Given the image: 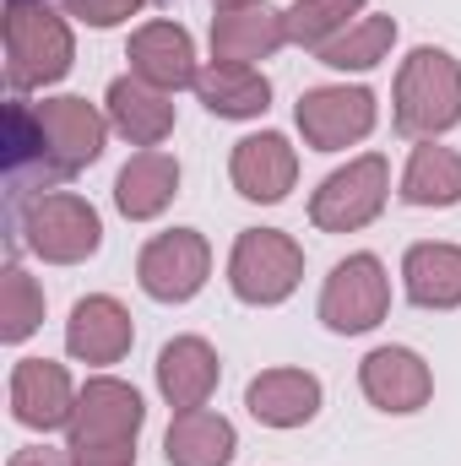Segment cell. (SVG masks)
Segmentation results:
<instances>
[{
	"instance_id": "1",
	"label": "cell",
	"mask_w": 461,
	"mask_h": 466,
	"mask_svg": "<svg viewBox=\"0 0 461 466\" xmlns=\"http://www.w3.org/2000/svg\"><path fill=\"white\" fill-rule=\"evenodd\" d=\"M147 423L141 390L115 374H98L77 390L71 412V466H136V434Z\"/></svg>"
},
{
	"instance_id": "2",
	"label": "cell",
	"mask_w": 461,
	"mask_h": 466,
	"mask_svg": "<svg viewBox=\"0 0 461 466\" xmlns=\"http://www.w3.org/2000/svg\"><path fill=\"white\" fill-rule=\"evenodd\" d=\"M391 125H396L407 141H440L446 130L461 125V66H456L451 49L418 44V49L396 66Z\"/></svg>"
},
{
	"instance_id": "3",
	"label": "cell",
	"mask_w": 461,
	"mask_h": 466,
	"mask_svg": "<svg viewBox=\"0 0 461 466\" xmlns=\"http://www.w3.org/2000/svg\"><path fill=\"white\" fill-rule=\"evenodd\" d=\"M0 27H5V82H11V93L49 87L71 71L77 38H71V22L60 11H49V0H5Z\"/></svg>"
},
{
	"instance_id": "4",
	"label": "cell",
	"mask_w": 461,
	"mask_h": 466,
	"mask_svg": "<svg viewBox=\"0 0 461 466\" xmlns=\"http://www.w3.org/2000/svg\"><path fill=\"white\" fill-rule=\"evenodd\" d=\"M22 244L49 260V266H82L98 255L104 244V218L93 201L71 196V190H38L22 201Z\"/></svg>"
},
{
	"instance_id": "5",
	"label": "cell",
	"mask_w": 461,
	"mask_h": 466,
	"mask_svg": "<svg viewBox=\"0 0 461 466\" xmlns=\"http://www.w3.org/2000/svg\"><path fill=\"white\" fill-rule=\"evenodd\" d=\"M299 282H304V249H299V238H288L282 228H244L233 238L229 288L239 304L271 309V304L293 299Z\"/></svg>"
},
{
	"instance_id": "6",
	"label": "cell",
	"mask_w": 461,
	"mask_h": 466,
	"mask_svg": "<svg viewBox=\"0 0 461 466\" xmlns=\"http://www.w3.org/2000/svg\"><path fill=\"white\" fill-rule=\"evenodd\" d=\"M385 201H391V163L380 152H364L321 179V190L310 196V223L321 233H358L385 212Z\"/></svg>"
},
{
	"instance_id": "7",
	"label": "cell",
	"mask_w": 461,
	"mask_h": 466,
	"mask_svg": "<svg viewBox=\"0 0 461 466\" xmlns=\"http://www.w3.org/2000/svg\"><path fill=\"white\" fill-rule=\"evenodd\" d=\"M391 309V277L380 266V255L358 249L332 266L326 288H321V326L337 331V337H364L385 320Z\"/></svg>"
},
{
	"instance_id": "8",
	"label": "cell",
	"mask_w": 461,
	"mask_h": 466,
	"mask_svg": "<svg viewBox=\"0 0 461 466\" xmlns=\"http://www.w3.org/2000/svg\"><path fill=\"white\" fill-rule=\"evenodd\" d=\"M212 277V244L196 228H169L152 233L136 255V282L158 304H190Z\"/></svg>"
},
{
	"instance_id": "9",
	"label": "cell",
	"mask_w": 461,
	"mask_h": 466,
	"mask_svg": "<svg viewBox=\"0 0 461 466\" xmlns=\"http://www.w3.org/2000/svg\"><path fill=\"white\" fill-rule=\"evenodd\" d=\"M293 119H299V136L304 147L315 152H343V147H358L374 119H380V104L369 87H310L299 104H293Z\"/></svg>"
},
{
	"instance_id": "10",
	"label": "cell",
	"mask_w": 461,
	"mask_h": 466,
	"mask_svg": "<svg viewBox=\"0 0 461 466\" xmlns=\"http://www.w3.org/2000/svg\"><path fill=\"white\" fill-rule=\"evenodd\" d=\"M33 115H38V130H44L49 174H77V168H93L104 157L109 115H98V104H87V98H44V104H33Z\"/></svg>"
},
{
	"instance_id": "11",
	"label": "cell",
	"mask_w": 461,
	"mask_h": 466,
	"mask_svg": "<svg viewBox=\"0 0 461 466\" xmlns=\"http://www.w3.org/2000/svg\"><path fill=\"white\" fill-rule=\"evenodd\" d=\"M229 179L244 201L277 207V201H288V190L299 185V152H293V141H288L282 130H255V136L233 141Z\"/></svg>"
},
{
	"instance_id": "12",
	"label": "cell",
	"mask_w": 461,
	"mask_h": 466,
	"mask_svg": "<svg viewBox=\"0 0 461 466\" xmlns=\"http://www.w3.org/2000/svg\"><path fill=\"white\" fill-rule=\"evenodd\" d=\"M71 412H77V385L66 374V363L55 358H22L11 369V418L33 434H55V429H71Z\"/></svg>"
},
{
	"instance_id": "13",
	"label": "cell",
	"mask_w": 461,
	"mask_h": 466,
	"mask_svg": "<svg viewBox=\"0 0 461 466\" xmlns=\"http://www.w3.org/2000/svg\"><path fill=\"white\" fill-rule=\"evenodd\" d=\"M358 390L369 396V407H380L391 418H407V412L429 407L435 374H429V363L413 348H374V352H364V363H358Z\"/></svg>"
},
{
	"instance_id": "14",
	"label": "cell",
	"mask_w": 461,
	"mask_h": 466,
	"mask_svg": "<svg viewBox=\"0 0 461 466\" xmlns=\"http://www.w3.org/2000/svg\"><path fill=\"white\" fill-rule=\"evenodd\" d=\"M130 76H141L147 87L158 93H179V87H196L201 66H196V38L179 27V22H141L130 33Z\"/></svg>"
},
{
	"instance_id": "15",
	"label": "cell",
	"mask_w": 461,
	"mask_h": 466,
	"mask_svg": "<svg viewBox=\"0 0 461 466\" xmlns=\"http://www.w3.org/2000/svg\"><path fill=\"white\" fill-rule=\"evenodd\" d=\"M130 342H136V326H130V309L119 299H109V293L77 299V309L66 320V352L77 363H93V369L119 363L130 352Z\"/></svg>"
},
{
	"instance_id": "16",
	"label": "cell",
	"mask_w": 461,
	"mask_h": 466,
	"mask_svg": "<svg viewBox=\"0 0 461 466\" xmlns=\"http://www.w3.org/2000/svg\"><path fill=\"white\" fill-rule=\"evenodd\" d=\"M152 369H158V390H163V401L174 412L207 407L212 390H218V380H223V358H218V348L207 337H174V342H163Z\"/></svg>"
},
{
	"instance_id": "17",
	"label": "cell",
	"mask_w": 461,
	"mask_h": 466,
	"mask_svg": "<svg viewBox=\"0 0 461 466\" xmlns=\"http://www.w3.org/2000/svg\"><path fill=\"white\" fill-rule=\"evenodd\" d=\"M321 396L326 390H321V380L310 369H261L244 385V407L266 429H304V423H315Z\"/></svg>"
},
{
	"instance_id": "18",
	"label": "cell",
	"mask_w": 461,
	"mask_h": 466,
	"mask_svg": "<svg viewBox=\"0 0 461 466\" xmlns=\"http://www.w3.org/2000/svg\"><path fill=\"white\" fill-rule=\"evenodd\" d=\"M104 115L130 147H163L174 136V93H158L141 76H115L104 93Z\"/></svg>"
},
{
	"instance_id": "19",
	"label": "cell",
	"mask_w": 461,
	"mask_h": 466,
	"mask_svg": "<svg viewBox=\"0 0 461 466\" xmlns=\"http://www.w3.org/2000/svg\"><path fill=\"white\" fill-rule=\"evenodd\" d=\"M174 196H179V157H169L163 147H141L115 179V207L130 223L163 218Z\"/></svg>"
},
{
	"instance_id": "20",
	"label": "cell",
	"mask_w": 461,
	"mask_h": 466,
	"mask_svg": "<svg viewBox=\"0 0 461 466\" xmlns=\"http://www.w3.org/2000/svg\"><path fill=\"white\" fill-rule=\"evenodd\" d=\"M282 44H288V16L271 5H244V11L212 16V60L255 66V60H271Z\"/></svg>"
},
{
	"instance_id": "21",
	"label": "cell",
	"mask_w": 461,
	"mask_h": 466,
	"mask_svg": "<svg viewBox=\"0 0 461 466\" xmlns=\"http://www.w3.org/2000/svg\"><path fill=\"white\" fill-rule=\"evenodd\" d=\"M402 288L418 309H461V244L424 238L402 255Z\"/></svg>"
},
{
	"instance_id": "22",
	"label": "cell",
	"mask_w": 461,
	"mask_h": 466,
	"mask_svg": "<svg viewBox=\"0 0 461 466\" xmlns=\"http://www.w3.org/2000/svg\"><path fill=\"white\" fill-rule=\"evenodd\" d=\"M239 451V434L223 412H207V407H190V412H174L169 434H163V456L169 466H229Z\"/></svg>"
},
{
	"instance_id": "23",
	"label": "cell",
	"mask_w": 461,
	"mask_h": 466,
	"mask_svg": "<svg viewBox=\"0 0 461 466\" xmlns=\"http://www.w3.org/2000/svg\"><path fill=\"white\" fill-rule=\"evenodd\" d=\"M196 98L207 104V115H218V119H261L271 109V82H266L255 66L212 60V66L196 76Z\"/></svg>"
},
{
	"instance_id": "24",
	"label": "cell",
	"mask_w": 461,
	"mask_h": 466,
	"mask_svg": "<svg viewBox=\"0 0 461 466\" xmlns=\"http://www.w3.org/2000/svg\"><path fill=\"white\" fill-rule=\"evenodd\" d=\"M407 207H461V152L440 141H418L407 168H402V190Z\"/></svg>"
},
{
	"instance_id": "25",
	"label": "cell",
	"mask_w": 461,
	"mask_h": 466,
	"mask_svg": "<svg viewBox=\"0 0 461 466\" xmlns=\"http://www.w3.org/2000/svg\"><path fill=\"white\" fill-rule=\"evenodd\" d=\"M391 44H396V16H358L347 33H337L326 49H315L321 55V66H332V71H374L385 55H391Z\"/></svg>"
},
{
	"instance_id": "26",
	"label": "cell",
	"mask_w": 461,
	"mask_h": 466,
	"mask_svg": "<svg viewBox=\"0 0 461 466\" xmlns=\"http://www.w3.org/2000/svg\"><path fill=\"white\" fill-rule=\"evenodd\" d=\"M369 0H293L282 16H288V44L299 49H326L337 33H347L358 16H364Z\"/></svg>"
},
{
	"instance_id": "27",
	"label": "cell",
	"mask_w": 461,
	"mask_h": 466,
	"mask_svg": "<svg viewBox=\"0 0 461 466\" xmlns=\"http://www.w3.org/2000/svg\"><path fill=\"white\" fill-rule=\"evenodd\" d=\"M38 326H44V288L22 266H5V277H0V342L16 348Z\"/></svg>"
},
{
	"instance_id": "28",
	"label": "cell",
	"mask_w": 461,
	"mask_h": 466,
	"mask_svg": "<svg viewBox=\"0 0 461 466\" xmlns=\"http://www.w3.org/2000/svg\"><path fill=\"white\" fill-rule=\"evenodd\" d=\"M147 0H66V16L87 22V27H119L141 11Z\"/></svg>"
},
{
	"instance_id": "29",
	"label": "cell",
	"mask_w": 461,
	"mask_h": 466,
	"mask_svg": "<svg viewBox=\"0 0 461 466\" xmlns=\"http://www.w3.org/2000/svg\"><path fill=\"white\" fill-rule=\"evenodd\" d=\"M5 466H71V451H49V445H27L16 451Z\"/></svg>"
},
{
	"instance_id": "30",
	"label": "cell",
	"mask_w": 461,
	"mask_h": 466,
	"mask_svg": "<svg viewBox=\"0 0 461 466\" xmlns=\"http://www.w3.org/2000/svg\"><path fill=\"white\" fill-rule=\"evenodd\" d=\"M218 11H244V5H266V0H212Z\"/></svg>"
}]
</instances>
